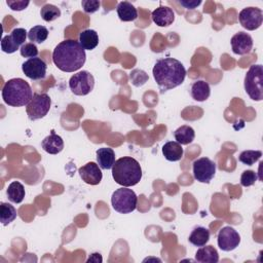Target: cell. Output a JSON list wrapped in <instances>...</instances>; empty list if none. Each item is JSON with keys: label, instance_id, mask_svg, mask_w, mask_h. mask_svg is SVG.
Listing matches in <instances>:
<instances>
[{"label": "cell", "instance_id": "cell-13", "mask_svg": "<svg viewBox=\"0 0 263 263\" xmlns=\"http://www.w3.org/2000/svg\"><path fill=\"white\" fill-rule=\"evenodd\" d=\"M218 247L224 252L233 251L240 243L239 233L230 226L223 227L218 233Z\"/></svg>", "mask_w": 263, "mask_h": 263}, {"label": "cell", "instance_id": "cell-20", "mask_svg": "<svg viewBox=\"0 0 263 263\" xmlns=\"http://www.w3.org/2000/svg\"><path fill=\"white\" fill-rule=\"evenodd\" d=\"M183 148L176 141H168L162 146V154L168 161H179L183 157Z\"/></svg>", "mask_w": 263, "mask_h": 263}, {"label": "cell", "instance_id": "cell-34", "mask_svg": "<svg viewBox=\"0 0 263 263\" xmlns=\"http://www.w3.org/2000/svg\"><path fill=\"white\" fill-rule=\"evenodd\" d=\"M81 5L86 13H93L100 8L101 2L97 0H82Z\"/></svg>", "mask_w": 263, "mask_h": 263}, {"label": "cell", "instance_id": "cell-26", "mask_svg": "<svg viewBox=\"0 0 263 263\" xmlns=\"http://www.w3.org/2000/svg\"><path fill=\"white\" fill-rule=\"evenodd\" d=\"M174 137L176 142H178L179 144L188 145L193 142L195 138V132L189 125H181L175 130Z\"/></svg>", "mask_w": 263, "mask_h": 263}, {"label": "cell", "instance_id": "cell-12", "mask_svg": "<svg viewBox=\"0 0 263 263\" xmlns=\"http://www.w3.org/2000/svg\"><path fill=\"white\" fill-rule=\"evenodd\" d=\"M47 65L41 58H31L23 63V73L32 80H41L46 76Z\"/></svg>", "mask_w": 263, "mask_h": 263}, {"label": "cell", "instance_id": "cell-14", "mask_svg": "<svg viewBox=\"0 0 263 263\" xmlns=\"http://www.w3.org/2000/svg\"><path fill=\"white\" fill-rule=\"evenodd\" d=\"M82 181L88 185H98L102 181L103 175L101 167L96 162H87L78 170Z\"/></svg>", "mask_w": 263, "mask_h": 263}, {"label": "cell", "instance_id": "cell-4", "mask_svg": "<svg viewBox=\"0 0 263 263\" xmlns=\"http://www.w3.org/2000/svg\"><path fill=\"white\" fill-rule=\"evenodd\" d=\"M1 95L4 103L8 106L22 107L30 103L34 93L26 80L12 78L4 83Z\"/></svg>", "mask_w": 263, "mask_h": 263}, {"label": "cell", "instance_id": "cell-32", "mask_svg": "<svg viewBox=\"0 0 263 263\" xmlns=\"http://www.w3.org/2000/svg\"><path fill=\"white\" fill-rule=\"evenodd\" d=\"M21 55L24 58H36L38 55V48L33 42H28L25 43L24 45L21 46L20 48Z\"/></svg>", "mask_w": 263, "mask_h": 263}, {"label": "cell", "instance_id": "cell-7", "mask_svg": "<svg viewBox=\"0 0 263 263\" xmlns=\"http://www.w3.org/2000/svg\"><path fill=\"white\" fill-rule=\"evenodd\" d=\"M51 100L45 92L34 93L32 100L26 107V112L30 120H37L43 118L49 111Z\"/></svg>", "mask_w": 263, "mask_h": 263}, {"label": "cell", "instance_id": "cell-5", "mask_svg": "<svg viewBox=\"0 0 263 263\" xmlns=\"http://www.w3.org/2000/svg\"><path fill=\"white\" fill-rule=\"evenodd\" d=\"M245 90L254 101L263 99V68L262 65H252L247 71L243 81Z\"/></svg>", "mask_w": 263, "mask_h": 263}, {"label": "cell", "instance_id": "cell-23", "mask_svg": "<svg viewBox=\"0 0 263 263\" xmlns=\"http://www.w3.org/2000/svg\"><path fill=\"white\" fill-rule=\"evenodd\" d=\"M188 240L195 247L205 246L206 242L210 240V231L205 227L197 226L191 231Z\"/></svg>", "mask_w": 263, "mask_h": 263}, {"label": "cell", "instance_id": "cell-35", "mask_svg": "<svg viewBox=\"0 0 263 263\" xmlns=\"http://www.w3.org/2000/svg\"><path fill=\"white\" fill-rule=\"evenodd\" d=\"M30 1L28 0H18V1H10V0H7L6 1V4L8 5V7L11 9V10H14V11H21V10H24L25 8H27V6L29 5Z\"/></svg>", "mask_w": 263, "mask_h": 263}, {"label": "cell", "instance_id": "cell-31", "mask_svg": "<svg viewBox=\"0 0 263 263\" xmlns=\"http://www.w3.org/2000/svg\"><path fill=\"white\" fill-rule=\"evenodd\" d=\"M129 78L132 83L135 86H142L143 84L146 83V81L148 80V75L146 74L145 71L140 70V69H135L130 72L129 74Z\"/></svg>", "mask_w": 263, "mask_h": 263}, {"label": "cell", "instance_id": "cell-24", "mask_svg": "<svg viewBox=\"0 0 263 263\" xmlns=\"http://www.w3.org/2000/svg\"><path fill=\"white\" fill-rule=\"evenodd\" d=\"M79 43L84 49L92 50L99 44V35L95 30L86 29L79 34Z\"/></svg>", "mask_w": 263, "mask_h": 263}, {"label": "cell", "instance_id": "cell-11", "mask_svg": "<svg viewBox=\"0 0 263 263\" xmlns=\"http://www.w3.org/2000/svg\"><path fill=\"white\" fill-rule=\"evenodd\" d=\"M238 20L246 30L254 31L262 25L263 12L258 7H247L240 10Z\"/></svg>", "mask_w": 263, "mask_h": 263}, {"label": "cell", "instance_id": "cell-27", "mask_svg": "<svg viewBox=\"0 0 263 263\" xmlns=\"http://www.w3.org/2000/svg\"><path fill=\"white\" fill-rule=\"evenodd\" d=\"M16 210L8 202H1L0 204V221L2 225L6 226L16 218Z\"/></svg>", "mask_w": 263, "mask_h": 263}, {"label": "cell", "instance_id": "cell-16", "mask_svg": "<svg viewBox=\"0 0 263 263\" xmlns=\"http://www.w3.org/2000/svg\"><path fill=\"white\" fill-rule=\"evenodd\" d=\"M152 21L159 27H168L175 21V12L168 6L160 5L151 13Z\"/></svg>", "mask_w": 263, "mask_h": 263}, {"label": "cell", "instance_id": "cell-2", "mask_svg": "<svg viewBox=\"0 0 263 263\" xmlns=\"http://www.w3.org/2000/svg\"><path fill=\"white\" fill-rule=\"evenodd\" d=\"M85 49L79 41L66 39L60 42L52 51V62L63 72H75L85 63Z\"/></svg>", "mask_w": 263, "mask_h": 263}, {"label": "cell", "instance_id": "cell-19", "mask_svg": "<svg viewBox=\"0 0 263 263\" xmlns=\"http://www.w3.org/2000/svg\"><path fill=\"white\" fill-rule=\"evenodd\" d=\"M190 93L193 100L198 102H203L209 99L211 95V87L208 82L204 80H196L191 85Z\"/></svg>", "mask_w": 263, "mask_h": 263}, {"label": "cell", "instance_id": "cell-30", "mask_svg": "<svg viewBox=\"0 0 263 263\" xmlns=\"http://www.w3.org/2000/svg\"><path fill=\"white\" fill-rule=\"evenodd\" d=\"M261 156L262 152L260 150H245L239 154L238 160L243 164L253 165L261 158Z\"/></svg>", "mask_w": 263, "mask_h": 263}, {"label": "cell", "instance_id": "cell-29", "mask_svg": "<svg viewBox=\"0 0 263 263\" xmlns=\"http://www.w3.org/2000/svg\"><path fill=\"white\" fill-rule=\"evenodd\" d=\"M40 15L45 22H52L61 16V10L53 4H45L40 10Z\"/></svg>", "mask_w": 263, "mask_h": 263}, {"label": "cell", "instance_id": "cell-36", "mask_svg": "<svg viewBox=\"0 0 263 263\" xmlns=\"http://www.w3.org/2000/svg\"><path fill=\"white\" fill-rule=\"evenodd\" d=\"M178 3L183 7H185L186 9H194L201 4V1L200 0H180L178 1Z\"/></svg>", "mask_w": 263, "mask_h": 263}, {"label": "cell", "instance_id": "cell-10", "mask_svg": "<svg viewBox=\"0 0 263 263\" xmlns=\"http://www.w3.org/2000/svg\"><path fill=\"white\" fill-rule=\"evenodd\" d=\"M28 32L24 28L13 29L9 35H6L1 40V49L6 53L15 52L20 46L25 44Z\"/></svg>", "mask_w": 263, "mask_h": 263}, {"label": "cell", "instance_id": "cell-1", "mask_svg": "<svg viewBox=\"0 0 263 263\" xmlns=\"http://www.w3.org/2000/svg\"><path fill=\"white\" fill-rule=\"evenodd\" d=\"M152 74L161 93L181 85L186 77L183 64L174 58H163L156 61Z\"/></svg>", "mask_w": 263, "mask_h": 263}, {"label": "cell", "instance_id": "cell-22", "mask_svg": "<svg viewBox=\"0 0 263 263\" xmlns=\"http://www.w3.org/2000/svg\"><path fill=\"white\" fill-rule=\"evenodd\" d=\"M117 14L122 22H132L138 17L137 8L128 1H121L117 5Z\"/></svg>", "mask_w": 263, "mask_h": 263}, {"label": "cell", "instance_id": "cell-18", "mask_svg": "<svg viewBox=\"0 0 263 263\" xmlns=\"http://www.w3.org/2000/svg\"><path fill=\"white\" fill-rule=\"evenodd\" d=\"M97 162L99 166L103 170H110L112 168L113 164L115 163V152L112 148L103 147L97 150Z\"/></svg>", "mask_w": 263, "mask_h": 263}, {"label": "cell", "instance_id": "cell-8", "mask_svg": "<svg viewBox=\"0 0 263 263\" xmlns=\"http://www.w3.org/2000/svg\"><path fill=\"white\" fill-rule=\"evenodd\" d=\"M95 86V78L88 71H80L71 76L69 87L76 96L88 95Z\"/></svg>", "mask_w": 263, "mask_h": 263}, {"label": "cell", "instance_id": "cell-9", "mask_svg": "<svg viewBox=\"0 0 263 263\" xmlns=\"http://www.w3.org/2000/svg\"><path fill=\"white\" fill-rule=\"evenodd\" d=\"M193 177L200 183H210L216 174V163L208 157H200L192 163Z\"/></svg>", "mask_w": 263, "mask_h": 263}, {"label": "cell", "instance_id": "cell-15", "mask_svg": "<svg viewBox=\"0 0 263 263\" xmlns=\"http://www.w3.org/2000/svg\"><path fill=\"white\" fill-rule=\"evenodd\" d=\"M232 51L235 54L243 55L249 53L253 48V39L250 34L245 32H238L234 34L231 38Z\"/></svg>", "mask_w": 263, "mask_h": 263}, {"label": "cell", "instance_id": "cell-28", "mask_svg": "<svg viewBox=\"0 0 263 263\" xmlns=\"http://www.w3.org/2000/svg\"><path fill=\"white\" fill-rule=\"evenodd\" d=\"M48 37V30L44 26H34L28 32V38L33 43H42Z\"/></svg>", "mask_w": 263, "mask_h": 263}, {"label": "cell", "instance_id": "cell-3", "mask_svg": "<svg viewBox=\"0 0 263 263\" xmlns=\"http://www.w3.org/2000/svg\"><path fill=\"white\" fill-rule=\"evenodd\" d=\"M111 170L114 181L123 187L135 186L142 179L140 163L129 156H123L115 160Z\"/></svg>", "mask_w": 263, "mask_h": 263}, {"label": "cell", "instance_id": "cell-21", "mask_svg": "<svg viewBox=\"0 0 263 263\" xmlns=\"http://www.w3.org/2000/svg\"><path fill=\"white\" fill-rule=\"evenodd\" d=\"M195 260L199 263H217L219 261V254L213 246H202L196 251Z\"/></svg>", "mask_w": 263, "mask_h": 263}, {"label": "cell", "instance_id": "cell-6", "mask_svg": "<svg viewBox=\"0 0 263 263\" xmlns=\"http://www.w3.org/2000/svg\"><path fill=\"white\" fill-rule=\"evenodd\" d=\"M138 202L137 194L127 187L116 189L111 196L112 208L120 214H128L136 210Z\"/></svg>", "mask_w": 263, "mask_h": 263}, {"label": "cell", "instance_id": "cell-25", "mask_svg": "<svg viewBox=\"0 0 263 263\" xmlns=\"http://www.w3.org/2000/svg\"><path fill=\"white\" fill-rule=\"evenodd\" d=\"M7 198L9 201L13 203H20L25 198V188L23 184L18 181H13L8 185V188L6 190Z\"/></svg>", "mask_w": 263, "mask_h": 263}, {"label": "cell", "instance_id": "cell-37", "mask_svg": "<svg viewBox=\"0 0 263 263\" xmlns=\"http://www.w3.org/2000/svg\"><path fill=\"white\" fill-rule=\"evenodd\" d=\"M89 262H93V263H99L102 262V256L99 253H93L89 256V258L87 259V263Z\"/></svg>", "mask_w": 263, "mask_h": 263}, {"label": "cell", "instance_id": "cell-17", "mask_svg": "<svg viewBox=\"0 0 263 263\" xmlns=\"http://www.w3.org/2000/svg\"><path fill=\"white\" fill-rule=\"evenodd\" d=\"M42 149L49 154H58L64 149V141L61 136L51 130L50 135L45 137L41 142Z\"/></svg>", "mask_w": 263, "mask_h": 263}, {"label": "cell", "instance_id": "cell-33", "mask_svg": "<svg viewBox=\"0 0 263 263\" xmlns=\"http://www.w3.org/2000/svg\"><path fill=\"white\" fill-rule=\"evenodd\" d=\"M258 180L257 177V173L252 171V170H248L242 172L241 176H240V184L243 187H249L255 184V182Z\"/></svg>", "mask_w": 263, "mask_h": 263}]
</instances>
